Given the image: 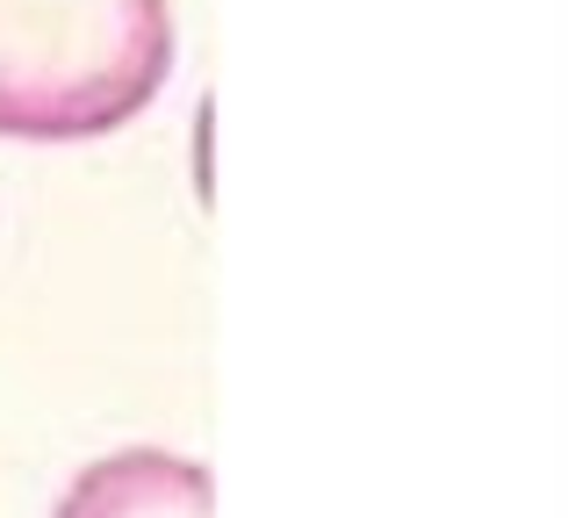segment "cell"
Listing matches in <instances>:
<instances>
[{
    "mask_svg": "<svg viewBox=\"0 0 568 518\" xmlns=\"http://www.w3.org/2000/svg\"><path fill=\"white\" fill-rule=\"evenodd\" d=\"M173 0H0V138L87 144L130 130L173 80Z\"/></svg>",
    "mask_w": 568,
    "mask_h": 518,
    "instance_id": "cell-1",
    "label": "cell"
},
{
    "mask_svg": "<svg viewBox=\"0 0 568 518\" xmlns=\"http://www.w3.org/2000/svg\"><path fill=\"white\" fill-rule=\"evenodd\" d=\"M51 518H216L209 468L166 447H115L65 483Z\"/></svg>",
    "mask_w": 568,
    "mask_h": 518,
    "instance_id": "cell-2",
    "label": "cell"
}]
</instances>
